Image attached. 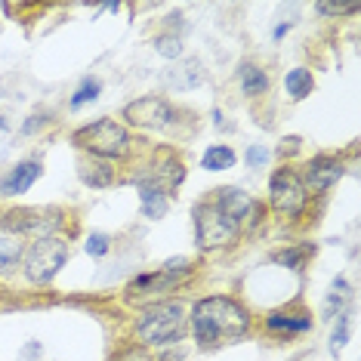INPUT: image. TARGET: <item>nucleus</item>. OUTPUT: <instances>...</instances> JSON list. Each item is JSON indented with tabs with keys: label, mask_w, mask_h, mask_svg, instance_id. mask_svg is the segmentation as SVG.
<instances>
[{
	"label": "nucleus",
	"mask_w": 361,
	"mask_h": 361,
	"mask_svg": "<svg viewBox=\"0 0 361 361\" xmlns=\"http://www.w3.org/2000/svg\"><path fill=\"white\" fill-rule=\"evenodd\" d=\"M139 201H142V213L149 219H161L170 210V198L161 185L149 183V179H139Z\"/></svg>",
	"instance_id": "12"
},
{
	"label": "nucleus",
	"mask_w": 361,
	"mask_h": 361,
	"mask_svg": "<svg viewBox=\"0 0 361 361\" xmlns=\"http://www.w3.org/2000/svg\"><path fill=\"white\" fill-rule=\"evenodd\" d=\"M195 232H198V244L204 250H213V247H223L232 238L241 232L232 219L226 216L223 210L216 207V201H204L195 207Z\"/></svg>",
	"instance_id": "5"
},
{
	"label": "nucleus",
	"mask_w": 361,
	"mask_h": 361,
	"mask_svg": "<svg viewBox=\"0 0 361 361\" xmlns=\"http://www.w3.org/2000/svg\"><path fill=\"white\" fill-rule=\"evenodd\" d=\"M235 152L228 149V145H210L207 152H204V158H201V167L204 170H210V173H216V170H228L235 164Z\"/></svg>",
	"instance_id": "17"
},
{
	"label": "nucleus",
	"mask_w": 361,
	"mask_h": 361,
	"mask_svg": "<svg viewBox=\"0 0 361 361\" xmlns=\"http://www.w3.org/2000/svg\"><path fill=\"white\" fill-rule=\"evenodd\" d=\"M315 253V247L312 244H300V247H287V250H278V253H272V259L278 262V266H284V269H300L309 262V257Z\"/></svg>",
	"instance_id": "18"
},
{
	"label": "nucleus",
	"mask_w": 361,
	"mask_h": 361,
	"mask_svg": "<svg viewBox=\"0 0 361 361\" xmlns=\"http://www.w3.org/2000/svg\"><path fill=\"white\" fill-rule=\"evenodd\" d=\"M287 28H290V22H281V25L275 28V37H284V35H287Z\"/></svg>",
	"instance_id": "29"
},
{
	"label": "nucleus",
	"mask_w": 361,
	"mask_h": 361,
	"mask_svg": "<svg viewBox=\"0 0 361 361\" xmlns=\"http://www.w3.org/2000/svg\"><path fill=\"white\" fill-rule=\"evenodd\" d=\"M80 179H84L87 185H93V188H102V185H109L114 173H111V164H105V161H93V164H80Z\"/></svg>",
	"instance_id": "19"
},
{
	"label": "nucleus",
	"mask_w": 361,
	"mask_h": 361,
	"mask_svg": "<svg viewBox=\"0 0 361 361\" xmlns=\"http://www.w3.org/2000/svg\"><path fill=\"white\" fill-rule=\"evenodd\" d=\"M114 361H152V358L145 355L142 349H127V352H121V355L114 358Z\"/></svg>",
	"instance_id": "27"
},
{
	"label": "nucleus",
	"mask_w": 361,
	"mask_h": 361,
	"mask_svg": "<svg viewBox=\"0 0 361 361\" xmlns=\"http://www.w3.org/2000/svg\"><path fill=\"white\" fill-rule=\"evenodd\" d=\"M136 331L145 343L164 346V343H176L185 334V312L179 302H158V306L142 309L136 322Z\"/></svg>",
	"instance_id": "2"
},
{
	"label": "nucleus",
	"mask_w": 361,
	"mask_h": 361,
	"mask_svg": "<svg viewBox=\"0 0 361 361\" xmlns=\"http://www.w3.org/2000/svg\"><path fill=\"white\" fill-rule=\"evenodd\" d=\"M25 257V247H22V238L13 232H0V275L16 272L19 259Z\"/></svg>",
	"instance_id": "13"
},
{
	"label": "nucleus",
	"mask_w": 361,
	"mask_h": 361,
	"mask_svg": "<svg viewBox=\"0 0 361 361\" xmlns=\"http://www.w3.org/2000/svg\"><path fill=\"white\" fill-rule=\"evenodd\" d=\"M154 44H158V53H161V56H170V59H173V56H179V53H183V40H179L176 35L158 37V40H154Z\"/></svg>",
	"instance_id": "23"
},
{
	"label": "nucleus",
	"mask_w": 361,
	"mask_h": 361,
	"mask_svg": "<svg viewBox=\"0 0 361 361\" xmlns=\"http://www.w3.org/2000/svg\"><path fill=\"white\" fill-rule=\"evenodd\" d=\"M62 213L59 210H40V207H28V210H16L10 213V219H6V226L13 228V235H37V238H50V232L56 226H59Z\"/></svg>",
	"instance_id": "8"
},
{
	"label": "nucleus",
	"mask_w": 361,
	"mask_h": 361,
	"mask_svg": "<svg viewBox=\"0 0 361 361\" xmlns=\"http://www.w3.org/2000/svg\"><path fill=\"white\" fill-rule=\"evenodd\" d=\"M40 164L37 161H25V164H16L13 170H6V176L0 179V195L4 198H13V195H25L31 185L40 179Z\"/></svg>",
	"instance_id": "11"
},
{
	"label": "nucleus",
	"mask_w": 361,
	"mask_h": 361,
	"mask_svg": "<svg viewBox=\"0 0 361 361\" xmlns=\"http://www.w3.org/2000/svg\"><path fill=\"white\" fill-rule=\"evenodd\" d=\"M346 340H349V315L346 312H340V324H336V331L331 336V349L340 352L343 346H346Z\"/></svg>",
	"instance_id": "22"
},
{
	"label": "nucleus",
	"mask_w": 361,
	"mask_h": 361,
	"mask_svg": "<svg viewBox=\"0 0 361 361\" xmlns=\"http://www.w3.org/2000/svg\"><path fill=\"white\" fill-rule=\"evenodd\" d=\"M247 324H250L247 309H241L238 302L226 297H207V300L195 302V309H192V331H195V340L204 349L238 340V336L247 331Z\"/></svg>",
	"instance_id": "1"
},
{
	"label": "nucleus",
	"mask_w": 361,
	"mask_h": 361,
	"mask_svg": "<svg viewBox=\"0 0 361 361\" xmlns=\"http://www.w3.org/2000/svg\"><path fill=\"white\" fill-rule=\"evenodd\" d=\"M40 124H47V114H31V118H28V124L22 127V133H35V130H37Z\"/></svg>",
	"instance_id": "28"
},
{
	"label": "nucleus",
	"mask_w": 361,
	"mask_h": 361,
	"mask_svg": "<svg viewBox=\"0 0 361 361\" xmlns=\"http://www.w3.org/2000/svg\"><path fill=\"white\" fill-rule=\"evenodd\" d=\"M244 161H247V167H253V170L266 167V161H269V152H266V145H250V149H247V154H244Z\"/></svg>",
	"instance_id": "25"
},
{
	"label": "nucleus",
	"mask_w": 361,
	"mask_h": 361,
	"mask_svg": "<svg viewBox=\"0 0 361 361\" xmlns=\"http://www.w3.org/2000/svg\"><path fill=\"white\" fill-rule=\"evenodd\" d=\"M109 235H102V232H96V235H90L87 238V253L90 257H105L109 253Z\"/></svg>",
	"instance_id": "24"
},
{
	"label": "nucleus",
	"mask_w": 361,
	"mask_h": 361,
	"mask_svg": "<svg viewBox=\"0 0 361 361\" xmlns=\"http://www.w3.org/2000/svg\"><path fill=\"white\" fill-rule=\"evenodd\" d=\"M75 142L80 145V149L93 152L96 158H124V154L130 152L127 130L121 127L118 121H109V118L80 127L75 133Z\"/></svg>",
	"instance_id": "3"
},
{
	"label": "nucleus",
	"mask_w": 361,
	"mask_h": 361,
	"mask_svg": "<svg viewBox=\"0 0 361 361\" xmlns=\"http://www.w3.org/2000/svg\"><path fill=\"white\" fill-rule=\"evenodd\" d=\"M349 302V284L343 278H336L331 293H327V302H324V315L327 318H336V312H343V306Z\"/></svg>",
	"instance_id": "20"
},
{
	"label": "nucleus",
	"mask_w": 361,
	"mask_h": 361,
	"mask_svg": "<svg viewBox=\"0 0 361 361\" xmlns=\"http://www.w3.org/2000/svg\"><path fill=\"white\" fill-rule=\"evenodd\" d=\"M99 80H93V78H84V84L78 87V93L71 96V109H80V105H87V102H93L96 96H99Z\"/></svg>",
	"instance_id": "21"
},
{
	"label": "nucleus",
	"mask_w": 361,
	"mask_h": 361,
	"mask_svg": "<svg viewBox=\"0 0 361 361\" xmlns=\"http://www.w3.org/2000/svg\"><path fill=\"white\" fill-rule=\"evenodd\" d=\"M238 71H241V90H244V96H262L269 90V75L262 68H257V65L244 62Z\"/></svg>",
	"instance_id": "14"
},
{
	"label": "nucleus",
	"mask_w": 361,
	"mask_h": 361,
	"mask_svg": "<svg viewBox=\"0 0 361 361\" xmlns=\"http://www.w3.org/2000/svg\"><path fill=\"white\" fill-rule=\"evenodd\" d=\"M68 259V244L62 238H37L25 253V275L31 284H50Z\"/></svg>",
	"instance_id": "4"
},
{
	"label": "nucleus",
	"mask_w": 361,
	"mask_h": 361,
	"mask_svg": "<svg viewBox=\"0 0 361 361\" xmlns=\"http://www.w3.org/2000/svg\"><path fill=\"white\" fill-rule=\"evenodd\" d=\"M343 179V164L336 158H327V154H318L306 164V185L302 188H312V192H327L334 183Z\"/></svg>",
	"instance_id": "10"
},
{
	"label": "nucleus",
	"mask_w": 361,
	"mask_h": 361,
	"mask_svg": "<svg viewBox=\"0 0 361 361\" xmlns=\"http://www.w3.org/2000/svg\"><path fill=\"white\" fill-rule=\"evenodd\" d=\"M269 195H272V207L287 219H297L302 207H306V188H302L300 176L293 170H275L272 183H269Z\"/></svg>",
	"instance_id": "6"
},
{
	"label": "nucleus",
	"mask_w": 361,
	"mask_h": 361,
	"mask_svg": "<svg viewBox=\"0 0 361 361\" xmlns=\"http://www.w3.org/2000/svg\"><path fill=\"white\" fill-rule=\"evenodd\" d=\"M318 10H322V13H334V16H340V13H355L358 10V4H322V6H318Z\"/></svg>",
	"instance_id": "26"
},
{
	"label": "nucleus",
	"mask_w": 361,
	"mask_h": 361,
	"mask_svg": "<svg viewBox=\"0 0 361 361\" xmlns=\"http://www.w3.org/2000/svg\"><path fill=\"white\" fill-rule=\"evenodd\" d=\"M269 327H272V331L300 334V331H309L312 327V318L306 312H297V315H290V312H275V315H269Z\"/></svg>",
	"instance_id": "15"
},
{
	"label": "nucleus",
	"mask_w": 361,
	"mask_h": 361,
	"mask_svg": "<svg viewBox=\"0 0 361 361\" xmlns=\"http://www.w3.org/2000/svg\"><path fill=\"white\" fill-rule=\"evenodd\" d=\"M188 275H192V262L183 259V257H176V259L164 262L161 272L139 275L136 281H130L127 297L133 300V297H139V293H164V290H170V287H176L179 281H185Z\"/></svg>",
	"instance_id": "7"
},
{
	"label": "nucleus",
	"mask_w": 361,
	"mask_h": 361,
	"mask_svg": "<svg viewBox=\"0 0 361 361\" xmlns=\"http://www.w3.org/2000/svg\"><path fill=\"white\" fill-rule=\"evenodd\" d=\"M124 118L136 127H164L173 121V109L164 99H158V96H145V99H136L127 105Z\"/></svg>",
	"instance_id": "9"
},
{
	"label": "nucleus",
	"mask_w": 361,
	"mask_h": 361,
	"mask_svg": "<svg viewBox=\"0 0 361 361\" xmlns=\"http://www.w3.org/2000/svg\"><path fill=\"white\" fill-rule=\"evenodd\" d=\"M284 87H287V93H290V99H306V96L312 93V87H315V80H312V75L306 68H293V71H287L284 75Z\"/></svg>",
	"instance_id": "16"
}]
</instances>
